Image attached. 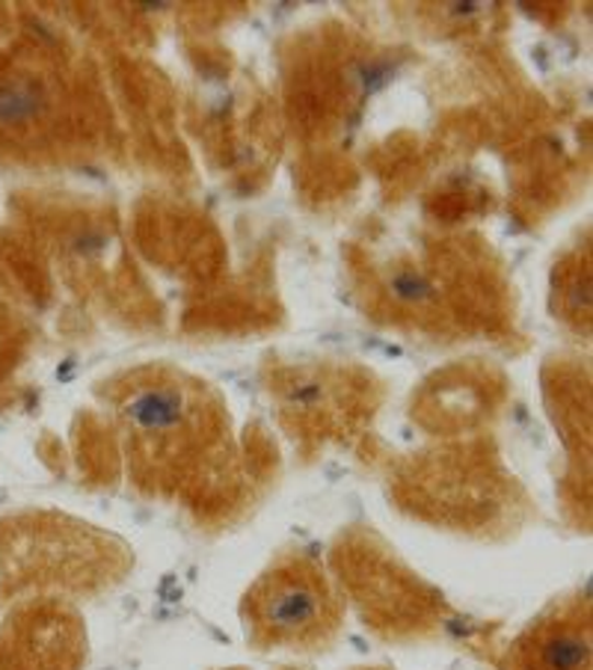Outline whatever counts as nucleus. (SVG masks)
I'll return each instance as SVG.
<instances>
[{
    "label": "nucleus",
    "instance_id": "f257e3e1",
    "mask_svg": "<svg viewBox=\"0 0 593 670\" xmlns=\"http://www.w3.org/2000/svg\"><path fill=\"white\" fill-rule=\"evenodd\" d=\"M252 623L271 640L303 644L318 638L330 626V600L321 581L300 570H280L264 576L250 597Z\"/></svg>",
    "mask_w": 593,
    "mask_h": 670
},
{
    "label": "nucleus",
    "instance_id": "f03ea898",
    "mask_svg": "<svg viewBox=\"0 0 593 670\" xmlns=\"http://www.w3.org/2000/svg\"><path fill=\"white\" fill-rule=\"evenodd\" d=\"M50 111V92L31 71H7L0 75V137L21 140Z\"/></svg>",
    "mask_w": 593,
    "mask_h": 670
},
{
    "label": "nucleus",
    "instance_id": "7ed1b4c3",
    "mask_svg": "<svg viewBox=\"0 0 593 670\" xmlns=\"http://www.w3.org/2000/svg\"><path fill=\"white\" fill-rule=\"evenodd\" d=\"M187 395L172 383H149L140 389L128 395L125 400V419L132 421V428L140 436H172V431H182L184 421H187Z\"/></svg>",
    "mask_w": 593,
    "mask_h": 670
},
{
    "label": "nucleus",
    "instance_id": "20e7f679",
    "mask_svg": "<svg viewBox=\"0 0 593 670\" xmlns=\"http://www.w3.org/2000/svg\"><path fill=\"white\" fill-rule=\"evenodd\" d=\"M540 670H588L591 665V635L582 626H552L537 640Z\"/></svg>",
    "mask_w": 593,
    "mask_h": 670
}]
</instances>
